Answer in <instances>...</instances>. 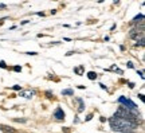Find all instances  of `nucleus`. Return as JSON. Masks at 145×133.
Segmentation results:
<instances>
[{"instance_id": "obj_1", "label": "nucleus", "mask_w": 145, "mask_h": 133, "mask_svg": "<svg viewBox=\"0 0 145 133\" xmlns=\"http://www.w3.org/2000/svg\"><path fill=\"white\" fill-rule=\"evenodd\" d=\"M129 36L132 38V39H135V41H142L144 39V31H140L137 30V28H132V30L129 31Z\"/></svg>"}, {"instance_id": "obj_2", "label": "nucleus", "mask_w": 145, "mask_h": 133, "mask_svg": "<svg viewBox=\"0 0 145 133\" xmlns=\"http://www.w3.org/2000/svg\"><path fill=\"white\" fill-rule=\"evenodd\" d=\"M54 117L57 118V120H65V112H63L61 107H58L57 110L54 112Z\"/></svg>"}, {"instance_id": "obj_3", "label": "nucleus", "mask_w": 145, "mask_h": 133, "mask_svg": "<svg viewBox=\"0 0 145 133\" xmlns=\"http://www.w3.org/2000/svg\"><path fill=\"white\" fill-rule=\"evenodd\" d=\"M0 130H3L5 133H16L15 129H11L10 126H5V125H0Z\"/></svg>"}, {"instance_id": "obj_4", "label": "nucleus", "mask_w": 145, "mask_h": 133, "mask_svg": "<svg viewBox=\"0 0 145 133\" xmlns=\"http://www.w3.org/2000/svg\"><path fill=\"white\" fill-rule=\"evenodd\" d=\"M20 96H22V97H24V98H32L34 93H32L31 90H24V92L20 93Z\"/></svg>"}, {"instance_id": "obj_5", "label": "nucleus", "mask_w": 145, "mask_h": 133, "mask_svg": "<svg viewBox=\"0 0 145 133\" xmlns=\"http://www.w3.org/2000/svg\"><path fill=\"white\" fill-rule=\"evenodd\" d=\"M142 19H144V15H142V14H140V15L136 16L132 22H133V23H138V22H141V23H142Z\"/></svg>"}, {"instance_id": "obj_6", "label": "nucleus", "mask_w": 145, "mask_h": 133, "mask_svg": "<svg viewBox=\"0 0 145 133\" xmlns=\"http://www.w3.org/2000/svg\"><path fill=\"white\" fill-rule=\"evenodd\" d=\"M62 94L63 96H72L74 92H72L71 89H67V90H62Z\"/></svg>"}, {"instance_id": "obj_7", "label": "nucleus", "mask_w": 145, "mask_h": 133, "mask_svg": "<svg viewBox=\"0 0 145 133\" xmlns=\"http://www.w3.org/2000/svg\"><path fill=\"white\" fill-rule=\"evenodd\" d=\"M88 78H89V79H91V81H93V79H95V78H97V74H95L94 71H90V73L88 74Z\"/></svg>"}, {"instance_id": "obj_8", "label": "nucleus", "mask_w": 145, "mask_h": 133, "mask_svg": "<svg viewBox=\"0 0 145 133\" xmlns=\"http://www.w3.org/2000/svg\"><path fill=\"white\" fill-rule=\"evenodd\" d=\"M14 121L15 123H27L26 118H14Z\"/></svg>"}, {"instance_id": "obj_9", "label": "nucleus", "mask_w": 145, "mask_h": 133, "mask_svg": "<svg viewBox=\"0 0 145 133\" xmlns=\"http://www.w3.org/2000/svg\"><path fill=\"white\" fill-rule=\"evenodd\" d=\"M0 67H1V69H5V67H7V66H5V62L4 61H0Z\"/></svg>"}, {"instance_id": "obj_10", "label": "nucleus", "mask_w": 145, "mask_h": 133, "mask_svg": "<svg viewBox=\"0 0 145 133\" xmlns=\"http://www.w3.org/2000/svg\"><path fill=\"white\" fill-rule=\"evenodd\" d=\"M12 89H14V90H22V87L19 86V85H15V86L12 87Z\"/></svg>"}, {"instance_id": "obj_11", "label": "nucleus", "mask_w": 145, "mask_h": 133, "mask_svg": "<svg viewBox=\"0 0 145 133\" xmlns=\"http://www.w3.org/2000/svg\"><path fill=\"white\" fill-rule=\"evenodd\" d=\"M26 54H28V55H36L38 52H35V51H28V52H26Z\"/></svg>"}, {"instance_id": "obj_12", "label": "nucleus", "mask_w": 145, "mask_h": 133, "mask_svg": "<svg viewBox=\"0 0 145 133\" xmlns=\"http://www.w3.org/2000/svg\"><path fill=\"white\" fill-rule=\"evenodd\" d=\"M126 66L129 67V69H132V67H133V63H132V62H128V63H126Z\"/></svg>"}, {"instance_id": "obj_13", "label": "nucleus", "mask_w": 145, "mask_h": 133, "mask_svg": "<svg viewBox=\"0 0 145 133\" xmlns=\"http://www.w3.org/2000/svg\"><path fill=\"white\" fill-rule=\"evenodd\" d=\"M14 70H15V71H20V70H22V67H19V66H15V67H14Z\"/></svg>"}, {"instance_id": "obj_14", "label": "nucleus", "mask_w": 145, "mask_h": 133, "mask_svg": "<svg viewBox=\"0 0 145 133\" xmlns=\"http://www.w3.org/2000/svg\"><path fill=\"white\" fill-rule=\"evenodd\" d=\"M121 133H136V130H126V132H121Z\"/></svg>"}]
</instances>
